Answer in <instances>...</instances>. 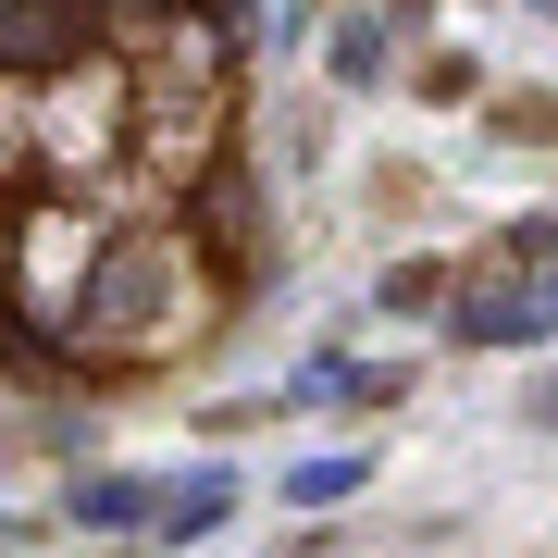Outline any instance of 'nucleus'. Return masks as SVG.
I'll return each mask as SVG.
<instances>
[{
    "mask_svg": "<svg viewBox=\"0 0 558 558\" xmlns=\"http://www.w3.org/2000/svg\"><path fill=\"white\" fill-rule=\"evenodd\" d=\"M248 286V0H0V373H161Z\"/></svg>",
    "mask_w": 558,
    "mask_h": 558,
    "instance_id": "obj_1",
    "label": "nucleus"
},
{
    "mask_svg": "<svg viewBox=\"0 0 558 558\" xmlns=\"http://www.w3.org/2000/svg\"><path fill=\"white\" fill-rule=\"evenodd\" d=\"M236 509V472H186V484H161V472H100V484H75V521H100V534H211V521Z\"/></svg>",
    "mask_w": 558,
    "mask_h": 558,
    "instance_id": "obj_2",
    "label": "nucleus"
},
{
    "mask_svg": "<svg viewBox=\"0 0 558 558\" xmlns=\"http://www.w3.org/2000/svg\"><path fill=\"white\" fill-rule=\"evenodd\" d=\"M546 323H558V299H546V286H534V299H521V286H484V299H472V323H459V336H472V348H534Z\"/></svg>",
    "mask_w": 558,
    "mask_h": 558,
    "instance_id": "obj_3",
    "label": "nucleus"
},
{
    "mask_svg": "<svg viewBox=\"0 0 558 558\" xmlns=\"http://www.w3.org/2000/svg\"><path fill=\"white\" fill-rule=\"evenodd\" d=\"M360 472H373V459H299V472H286V509H336V497H360Z\"/></svg>",
    "mask_w": 558,
    "mask_h": 558,
    "instance_id": "obj_4",
    "label": "nucleus"
},
{
    "mask_svg": "<svg viewBox=\"0 0 558 558\" xmlns=\"http://www.w3.org/2000/svg\"><path fill=\"white\" fill-rule=\"evenodd\" d=\"M435 286H447L435 260H398V274H385V311H435Z\"/></svg>",
    "mask_w": 558,
    "mask_h": 558,
    "instance_id": "obj_5",
    "label": "nucleus"
},
{
    "mask_svg": "<svg viewBox=\"0 0 558 558\" xmlns=\"http://www.w3.org/2000/svg\"><path fill=\"white\" fill-rule=\"evenodd\" d=\"M534 422H558V385H546V398H534Z\"/></svg>",
    "mask_w": 558,
    "mask_h": 558,
    "instance_id": "obj_6",
    "label": "nucleus"
},
{
    "mask_svg": "<svg viewBox=\"0 0 558 558\" xmlns=\"http://www.w3.org/2000/svg\"><path fill=\"white\" fill-rule=\"evenodd\" d=\"M534 13H558V0H534Z\"/></svg>",
    "mask_w": 558,
    "mask_h": 558,
    "instance_id": "obj_7",
    "label": "nucleus"
}]
</instances>
